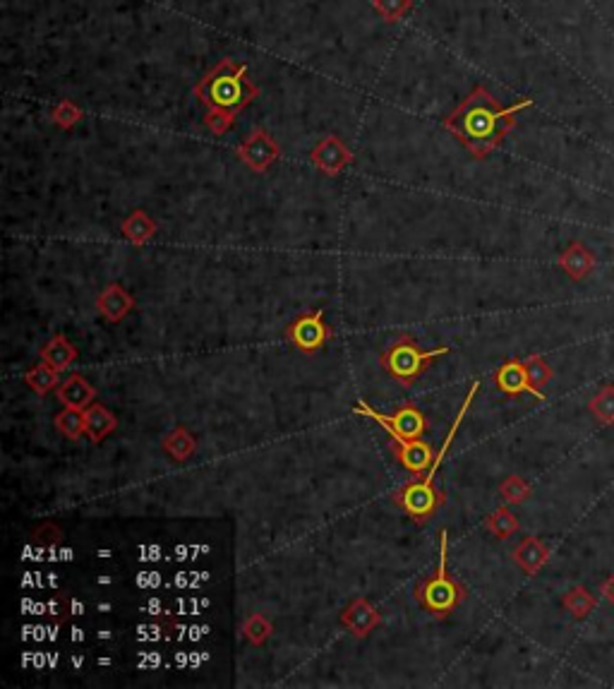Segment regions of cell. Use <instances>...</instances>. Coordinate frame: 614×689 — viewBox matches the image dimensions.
<instances>
[{
  "label": "cell",
  "instance_id": "603a6c76",
  "mask_svg": "<svg viewBox=\"0 0 614 689\" xmlns=\"http://www.w3.org/2000/svg\"><path fill=\"white\" fill-rule=\"evenodd\" d=\"M588 411L600 425H614V384H602L588 402Z\"/></svg>",
  "mask_w": 614,
  "mask_h": 689
},
{
  "label": "cell",
  "instance_id": "484cf974",
  "mask_svg": "<svg viewBox=\"0 0 614 689\" xmlns=\"http://www.w3.org/2000/svg\"><path fill=\"white\" fill-rule=\"evenodd\" d=\"M499 495L506 505H523L531 498V485L521 476H509L499 485Z\"/></svg>",
  "mask_w": 614,
  "mask_h": 689
},
{
  "label": "cell",
  "instance_id": "44dd1931",
  "mask_svg": "<svg viewBox=\"0 0 614 689\" xmlns=\"http://www.w3.org/2000/svg\"><path fill=\"white\" fill-rule=\"evenodd\" d=\"M195 450H197V442L185 428H176L164 437V451L176 461H187L195 454Z\"/></svg>",
  "mask_w": 614,
  "mask_h": 689
},
{
  "label": "cell",
  "instance_id": "4dcf8cb0",
  "mask_svg": "<svg viewBox=\"0 0 614 689\" xmlns=\"http://www.w3.org/2000/svg\"><path fill=\"white\" fill-rule=\"evenodd\" d=\"M77 118H80V113H77L72 106H62V109L55 113V121H58L61 125H72Z\"/></svg>",
  "mask_w": 614,
  "mask_h": 689
},
{
  "label": "cell",
  "instance_id": "cb8c5ba5",
  "mask_svg": "<svg viewBox=\"0 0 614 689\" xmlns=\"http://www.w3.org/2000/svg\"><path fill=\"white\" fill-rule=\"evenodd\" d=\"M120 228H123L125 238L132 240L135 246H142V243H147V240L157 233V224H154L144 212L130 214V217L125 218Z\"/></svg>",
  "mask_w": 614,
  "mask_h": 689
},
{
  "label": "cell",
  "instance_id": "d4e9b609",
  "mask_svg": "<svg viewBox=\"0 0 614 689\" xmlns=\"http://www.w3.org/2000/svg\"><path fill=\"white\" fill-rule=\"evenodd\" d=\"M55 428L68 437V440H80L82 435H87V431H84V411L62 409L61 413L55 416Z\"/></svg>",
  "mask_w": 614,
  "mask_h": 689
},
{
  "label": "cell",
  "instance_id": "4fadbf2b",
  "mask_svg": "<svg viewBox=\"0 0 614 689\" xmlns=\"http://www.w3.org/2000/svg\"><path fill=\"white\" fill-rule=\"evenodd\" d=\"M560 269L571 281H586L595 269L593 250L579 243V240H573L571 246L560 255Z\"/></svg>",
  "mask_w": 614,
  "mask_h": 689
},
{
  "label": "cell",
  "instance_id": "8992f818",
  "mask_svg": "<svg viewBox=\"0 0 614 689\" xmlns=\"http://www.w3.org/2000/svg\"><path fill=\"white\" fill-rule=\"evenodd\" d=\"M353 413L358 416L372 418L382 431L389 432L391 437H406V440H420L423 432L427 431V418L416 409V406H403L394 413V416H384L379 411H375L368 402H358L353 406Z\"/></svg>",
  "mask_w": 614,
  "mask_h": 689
},
{
  "label": "cell",
  "instance_id": "52a82bcc",
  "mask_svg": "<svg viewBox=\"0 0 614 689\" xmlns=\"http://www.w3.org/2000/svg\"><path fill=\"white\" fill-rule=\"evenodd\" d=\"M286 335L295 346L301 348L302 354H314V351H320L327 344V339L331 336V329L321 320V310H317V313L302 315L295 322H291Z\"/></svg>",
  "mask_w": 614,
  "mask_h": 689
},
{
  "label": "cell",
  "instance_id": "e0dca14e",
  "mask_svg": "<svg viewBox=\"0 0 614 689\" xmlns=\"http://www.w3.org/2000/svg\"><path fill=\"white\" fill-rule=\"evenodd\" d=\"M116 428L118 418L101 403H91L84 409V431L91 442H101L103 437H109Z\"/></svg>",
  "mask_w": 614,
  "mask_h": 689
},
{
  "label": "cell",
  "instance_id": "4316f807",
  "mask_svg": "<svg viewBox=\"0 0 614 689\" xmlns=\"http://www.w3.org/2000/svg\"><path fill=\"white\" fill-rule=\"evenodd\" d=\"M272 622L266 620L264 615H250L245 620V625H243V635H245V639L253 644V646H262V644L272 636Z\"/></svg>",
  "mask_w": 614,
  "mask_h": 689
},
{
  "label": "cell",
  "instance_id": "9c48e42d",
  "mask_svg": "<svg viewBox=\"0 0 614 689\" xmlns=\"http://www.w3.org/2000/svg\"><path fill=\"white\" fill-rule=\"evenodd\" d=\"M276 157H279V147L264 130H254L240 147V159L257 173H264L276 161Z\"/></svg>",
  "mask_w": 614,
  "mask_h": 689
},
{
  "label": "cell",
  "instance_id": "1f68e13d",
  "mask_svg": "<svg viewBox=\"0 0 614 689\" xmlns=\"http://www.w3.org/2000/svg\"><path fill=\"white\" fill-rule=\"evenodd\" d=\"M600 594L605 596V601L612 603V606H614V574H612V577H609V579L602 581V584H600Z\"/></svg>",
  "mask_w": 614,
  "mask_h": 689
},
{
  "label": "cell",
  "instance_id": "d6986e66",
  "mask_svg": "<svg viewBox=\"0 0 614 689\" xmlns=\"http://www.w3.org/2000/svg\"><path fill=\"white\" fill-rule=\"evenodd\" d=\"M561 606H564V610H569L576 620H583V617H588V615L593 613L595 606H598V598H595L586 587H573L564 594Z\"/></svg>",
  "mask_w": 614,
  "mask_h": 689
},
{
  "label": "cell",
  "instance_id": "8fae6325",
  "mask_svg": "<svg viewBox=\"0 0 614 689\" xmlns=\"http://www.w3.org/2000/svg\"><path fill=\"white\" fill-rule=\"evenodd\" d=\"M350 151L343 147L336 137H327L321 140L312 150V161L320 171L329 173V176H339V173L350 164Z\"/></svg>",
  "mask_w": 614,
  "mask_h": 689
},
{
  "label": "cell",
  "instance_id": "7c38bea8",
  "mask_svg": "<svg viewBox=\"0 0 614 689\" xmlns=\"http://www.w3.org/2000/svg\"><path fill=\"white\" fill-rule=\"evenodd\" d=\"M341 622L350 635L362 639V636H368L369 632L379 625V613H377V607L369 601H365V598H355V601L343 610Z\"/></svg>",
  "mask_w": 614,
  "mask_h": 689
},
{
  "label": "cell",
  "instance_id": "ba28073f",
  "mask_svg": "<svg viewBox=\"0 0 614 689\" xmlns=\"http://www.w3.org/2000/svg\"><path fill=\"white\" fill-rule=\"evenodd\" d=\"M494 383H497V387L509 396L532 394L538 402H545L547 399L545 392L531 383V377H528L523 361H506L504 365H499L497 375H494Z\"/></svg>",
  "mask_w": 614,
  "mask_h": 689
},
{
  "label": "cell",
  "instance_id": "7402d4cb",
  "mask_svg": "<svg viewBox=\"0 0 614 689\" xmlns=\"http://www.w3.org/2000/svg\"><path fill=\"white\" fill-rule=\"evenodd\" d=\"M484 529L494 536V539H509L513 533L519 531V517L509 509V507H499L490 517L484 519Z\"/></svg>",
  "mask_w": 614,
  "mask_h": 689
},
{
  "label": "cell",
  "instance_id": "6da1fadb",
  "mask_svg": "<svg viewBox=\"0 0 614 689\" xmlns=\"http://www.w3.org/2000/svg\"><path fill=\"white\" fill-rule=\"evenodd\" d=\"M528 106H532L531 99H523V102L513 103L509 109H502L487 89L478 87L446 118V128L454 132L456 140L464 142V147L471 151L473 157L483 159L513 128L516 113H521Z\"/></svg>",
  "mask_w": 614,
  "mask_h": 689
},
{
  "label": "cell",
  "instance_id": "83f0119b",
  "mask_svg": "<svg viewBox=\"0 0 614 689\" xmlns=\"http://www.w3.org/2000/svg\"><path fill=\"white\" fill-rule=\"evenodd\" d=\"M523 365H526V373L528 377H531V383L535 384L538 389L545 387L550 380H552V365L542 358V355H531V358H526L523 361Z\"/></svg>",
  "mask_w": 614,
  "mask_h": 689
},
{
  "label": "cell",
  "instance_id": "30bf717a",
  "mask_svg": "<svg viewBox=\"0 0 614 689\" xmlns=\"http://www.w3.org/2000/svg\"><path fill=\"white\" fill-rule=\"evenodd\" d=\"M394 442V454L398 459V464L403 469H408L410 473H423L427 471L435 461V451L427 442L423 440H406V437H391Z\"/></svg>",
  "mask_w": 614,
  "mask_h": 689
},
{
  "label": "cell",
  "instance_id": "7a4b0ae2",
  "mask_svg": "<svg viewBox=\"0 0 614 689\" xmlns=\"http://www.w3.org/2000/svg\"><path fill=\"white\" fill-rule=\"evenodd\" d=\"M478 389H480V383H473L471 392H468V396H465V402L461 403V411H458L456 421H454V425H451L449 435H446V440H444L442 450H439V454L435 457L430 469H427V476H425L423 480H416V483L406 485V488L398 492V498H396V502L406 509V514H408L410 519H416L417 524L427 521L432 514L437 512V507L444 505V495L435 490V476H437L439 466H442L444 457H446V451H449L458 428H461V423H464L465 413H468V409H471V403H473V399H475V394H478Z\"/></svg>",
  "mask_w": 614,
  "mask_h": 689
},
{
  "label": "cell",
  "instance_id": "3957f363",
  "mask_svg": "<svg viewBox=\"0 0 614 689\" xmlns=\"http://www.w3.org/2000/svg\"><path fill=\"white\" fill-rule=\"evenodd\" d=\"M202 102L209 103L212 109L235 113L247 102H253L254 87L245 80V68H235L233 63H221L212 75L206 77L205 84L199 87Z\"/></svg>",
  "mask_w": 614,
  "mask_h": 689
},
{
  "label": "cell",
  "instance_id": "ac0fdd59",
  "mask_svg": "<svg viewBox=\"0 0 614 689\" xmlns=\"http://www.w3.org/2000/svg\"><path fill=\"white\" fill-rule=\"evenodd\" d=\"M42 361L61 373V370H68L77 361V348L65 336L58 335L42 348Z\"/></svg>",
  "mask_w": 614,
  "mask_h": 689
},
{
  "label": "cell",
  "instance_id": "9a60e30c",
  "mask_svg": "<svg viewBox=\"0 0 614 689\" xmlns=\"http://www.w3.org/2000/svg\"><path fill=\"white\" fill-rule=\"evenodd\" d=\"M550 560V548L542 543L535 536H528L519 543V546L513 548V562L528 574V577H535V574L542 569Z\"/></svg>",
  "mask_w": 614,
  "mask_h": 689
},
{
  "label": "cell",
  "instance_id": "f1b7e54d",
  "mask_svg": "<svg viewBox=\"0 0 614 689\" xmlns=\"http://www.w3.org/2000/svg\"><path fill=\"white\" fill-rule=\"evenodd\" d=\"M205 123H206V128L212 130V132H216V135H224L225 130L233 125V113H228V111L212 109L209 111V116H206Z\"/></svg>",
  "mask_w": 614,
  "mask_h": 689
},
{
  "label": "cell",
  "instance_id": "5bb4252c",
  "mask_svg": "<svg viewBox=\"0 0 614 689\" xmlns=\"http://www.w3.org/2000/svg\"><path fill=\"white\" fill-rule=\"evenodd\" d=\"M96 307H99V313L109 322H120L130 315V310L135 307V301H132V296L128 294L120 284H110V286H106L101 294H99Z\"/></svg>",
  "mask_w": 614,
  "mask_h": 689
},
{
  "label": "cell",
  "instance_id": "5b68a950",
  "mask_svg": "<svg viewBox=\"0 0 614 689\" xmlns=\"http://www.w3.org/2000/svg\"><path fill=\"white\" fill-rule=\"evenodd\" d=\"M451 348L439 346L435 351H423L417 346L416 339L408 335H403L396 344H391L382 354V365L391 377H396L398 383L410 384L416 377H420L425 370L430 368L432 361L439 355H446Z\"/></svg>",
  "mask_w": 614,
  "mask_h": 689
},
{
  "label": "cell",
  "instance_id": "f546056e",
  "mask_svg": "<svg viewBox=\"0 0 614 689\" xmlns=\"http://www.w3.org/2000/svg\"><path fill=\"white\" fill-rule=\"evenodd\" d=\"M408 5V0H377V10H379L384 17H389V20H396L398 15L406 13V7Z\"/></svg>",
  "mask_w": 614,
  "mask_h": 689
},
{
  "label": "cell",
  "instance_id": "ffe728a7",
  "mask_svg": "<svg viewBox=\"0 0 614 689\" xmlns=\"http://www.w3.org/2000/svg\"><path fill=\"white\" fill-rule=\"evenodd\" d=\"M24 383L29 384V389L39 396H46L48 392H53V389L61 387V380H58V370L51 368L48 363H39L34 368L29 370L27 375H24Z\"/></svg>",
  "mask_w": 614,
  "mask_h": 689
},
{
  "label": "cell",
  "instance_id": "2e32d148",
  "mask_svg": "<svg viewBox=\"0 0 614 689\" xmlns=\"http://www.w3.org/2000/svg\"><path fill=\"white\" fill-rule=\"evenodd\" d=\"M58 399L65 409H77L84 411L87 406H91L96 399V389L84 380L82 375H70L65 377L58 387Z\"/></svg>",
  "mask_w": 614,
  "mask_h": 689
},
{
  "label": "cell",
  "instance_id": "277c9868",
  "mask_svg": "<svg viewBox=\"0 0 614 689\" xmlns=\"http://www.w3.org/2000/svg\"><path fill=\"white\" fill-rule=\"evenodd\" d=\"M439 539H442V548H439L437 574L417 587V601H420V606L425 610H430L432 615L446 617L458 603L464 601V588L449 574V562H446V558H449V540H446L449 533L442 531Z\"/></svg>",
  "mask_w": 614,
  "mask_h": 689
}]
</instances>
